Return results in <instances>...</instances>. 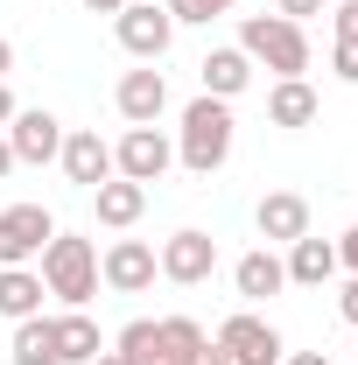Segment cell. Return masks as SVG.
I'll return each mask as SVG.
<instances>
[{"label":"cell","mask_w":358,"mask_h":365,"mask_svg":"<svg viewBox=\"0 0 358 365\" xmlns=\"http://www.w3.org/2000/svg\"><path fill=\"white\" fill-rule=\"evenodd\" d=\"M267 120L274 127H310L316 120V91L302 85V78H281V85L267 91Z\"/></svg>","instance_id":"cell-21"},{"label":"cell","mask_w":358,"mask_h":365,"mask_svg":"<svg viewBox=\"0 0 358 365\" xmlns=\"http://www.w3.org/2000/svg\"><path fill=\"white\" fill-rule=\"evenodd\" d=\"M98 351H106V337H98V323H91L85 309L56 317V359H63V365H91Z\"/></svg>","instance_id":"cell-19"},{"label":"cell","mask_w":358,"mask_h":365,"mask_svg":"<svg viewBox=\"0 0 358 365\" xmlns=\"http://www.w3.org/2000/svg\"><path fill=\"white\" fill-rule=\"evenodd\" d=\"M91 14H120V7H127V0H85Z\"/></svg>","instance_id":"cell-33"},{"label":"cell","mask_w":358,"mask_h":365,"mask_svg":"<svg viewBox=\"0 0 358 365\" xmlns=\"http://www.w3.org/2000/svg\"><path fill=\"white\" fill-rule=\"evenodd\" d=\"M190 365H232V359H225L218 344H204V351H190Z\"/></svg>","instance_id":"cell-30"},{"label":"cell","mask_w":358,"mask_h":365,"mask_svg":"<svg viewBox=\"0 0 358 365\" xmlns=\"http://www.w3.org/2000/svg\"><path fill=\"white\" fill-rule=\"evenodd\" d=\"M281 267H288V281H295V288H323V281L337 274V246H330V239H310V232H302V239L288 246V260H281Z\"/></svg>","instance_id":"cell-16"},{"label":"cell","mask_w":358,"mask_h":365,"mask_svg":"<svg viewBox=\"0 0 358 365\" xmlns=\"http://www.w3.org/2000/svg\"><path fill=\"white\" fill-rule=\"evenodd\" d=\"M183 169L190 176H218L225 162H232V98H190L183 106V140H176Z\"/></svg>","instance_id":"cell-1"},{"label":"cell","mask_w":358,"mask_h":365,"mask_svg":"<svg viewBox=\"0 0 358 365\" xmlns=\"http://www.w3.org/2000/svg\"><path fill=\"white\" fill-rule=\"evenodd\" d=\"M330 71H337L344 85H358V43H337V49H330Z\"/></svg>","instance_id":"cell-25"},{"label":"cell","mask_w":358,"mask_h":365,"mask_svg":"<svg viewBox=\"0 0 358 365\" xmlns=\"http://www.w3.org/2000/svg\"><path fill=\"white\" fill-rule=\"evenodd\" d=\"M63 176L78 182V190H98V182H113V148L91 134V127H78V134H63Z\"/></svg>","instance_id":"cell-11"},{"label":"cell","mask_w":358,"mask_h":365,"mask_svg":"<svg viewBox=\"0 0 358 365\" xmlns=\"http://www.w3.org/2000/svg\"><path fill=\"white\" fill-rule=\"evenodd\" d=\"M281 365H330V351H288Z\"/></svg>","instance_id":"cell-31"},{"label":"cell","mask_w":358,"mask_h":365,"mask_svg":"<svg viewBox=\"0 0 358 365\" xmlns=\"http://www.w3.org/2000/svg\"><path fill=\"white\" fill-rule=\"evenodd\" d=\"M204 344H211V337L190 317H162L155 323V359H190V351H204Z\"/></svg>","instance_id":"cell-22"},{"label":"cell","mask_w":358,"mask_h":365,"mask_svg":"<svg viewBox=\"0 0 358 365\" xmlns=\"http://www.w3.org/2000/svg\"><path fill=\"white\" fill-rule=\"evenodd\" d=\"M218 351L232 365H281L288 359V344H281V330L274 323H260V317H225V330H218Z\"/></svg>","instance_id":"cell-8"},{"label":"cell","mask_w":358,"mask_h":365,"mask_svg":"<svg viewBox=\"0 0 358 365\" xmlns=\"http://www.w3.org/2000/svg\"><path fill=\"white\" fill-rule=\"evenodd\" d=\"M155 260H162V274H169L176 288H204V281L218 274V239L197 232V225H183V232H169V246H162Z\"/></svg>","instance_id":"cell-6"},{"label":"cell","mask_w":358,"mask_h":365,"mask_svg":"<svg viewBox=\"0 0 358 365\" xmlns=\"http://www.w3.org/2000/svg\"><path fill=\"white\" fill-rule=\"evenodd\" d=\"M7 148H14V162H56L63 155V120L43 113V106H29V113L7 120Z\"/></svg>","instance_id":"cell-10"},{"label":"cell","mask_w":358,"mask_h":365,"mask_svg":"<svg viewBox=\"0 0 358 365\" xmlns=\"http://www.w3.org/2000/svg\"><path fill=\"white\" fill-rule=\"evenodd\" d=\"M169 7V21H218V14H232L239 0H162Z\"/></svg>","instance_id":"cell-24"},{"label":"cell","mask_w":358,"mask_h":365,"mask_svg":"<svg viewBox=\"0 0 358 365\" xmlns=\"http://www.w3.org/2000/svg\"><path fill=\"white\" fill-rule=\"evenodd\" d=\"M14 365H63L56 359V317H21L14 323Z\"/></svg>","instance_id":"cell-20"},{"label":"cell","mask_w":358,"mask_h":365,"mask_svg":"<svg viewBox=\"0 0 358 365\" xmlns=\"http://www.w3.org/2000/svg\"><path fill=\"white\" fill-rule=\"evenodd\" d=\"M113 351H120V359H134V365H155V323L134 317L120 337H113Z\"/></svg>","instance_id":"cell-23"},{"label":"cell","mask_w":358,"mask_h":365,"mask_svg":"<svg viewBox=\"0 0 358 365\" xmlns=\"http://www.w3.org/2000/svg\"><path fill=\"white\" fill-rule=\"evenodd\" d=\"M197 78H204L211 98H239V91L253 85V56H246V49H211V56L197 63Z\"/></svg>","instance_id":"cell-15"},{"label":"cell","mask_w":358,"mask_h":365,"mask_svg":"<svg viewBox=\"0 0 358 365\" xmlns=\"http://www.w3.org/2000/svg\"><path fill=\"white\" fill-rule=\"evenodd\" d=\"M239 49H246L253 63L281 71V78H302V71H310V36H302V21H288V14H246V21H239Z\"/></svg>","instance_id":"cell-3"},{"label":"cell","mask_w":358,"mask_h":365,"mask_svg":"<svg viewBox=\"0 0 358 365\" xmlns=\"http://www.w3.org/2000/svg\"><path fill=\"white\" fill-rule=\"evenodd\" d=\"M113 36H120V49H127V56L155 63L162 49L176 43V21H169V7H162V0H127V7L113 14Z\"/></svg>","instance_id":"cell-4"},{"label":"cell","mask_w":358,"mask_h":365,"mask_svg":"<svg viewBox=\"0 0 358 365\" xmlns=\"http://www.w3.org/2000/svg\"><path fill=\"white\" fill-rule=\"evenodd\" d=\"M43 274H29V267H0V317L7 323H21V317H43Z\"/></svg>","instance_id":"cell-18"},{"label":"cell","mask_w":358,"mask_h":365,"mask_svg":"<svg viewBox=\"0 0 358 365\" xmlns=\"http://www.w3.org/2000/svg\"><path fill=\"white\" fill-rule=\"evenodd\" d=\"M7 71H14V49H7V36H0V78H7Z\"/></svg>","instance_id":"cell-35"},{"label":"cell","mask_w":358,"mask_h":365,"mask_svg":"<svg viewBox=\"0 0 358 365\" xmlns=\"http://www.w3.org/2000/svg\"><path fill=\"white\" fill-rule=\"evenodd\" d=\"M337 267H352V274H358V225L337 239Z\"/></svg>","instance_id":"cell-29"},{"label":"cell","mask_w":358,"mask_h":365,"mask_svg":"<svg viewBox=\"0 0 358 365\" xmlns=\"http://www.w3.org/2000/svg\"><path fill=\"white\" fill-rule=\"evenodd\" d=\"M49 239H56V218H49L43 204H7V211H0V267L43 260Z\"/></svg>","instance_id":"cell-5"},{"label":"cell","mask_w":358,"mask_h":365,"mask_svg":"<svg viewBox=\"0 0 358 365\" xmlns=\"http://www.w3.org/2000/svg\"><path fill=\"white\" fill-rule=\"evenodd\" d=\"M43 288L63 295L71 309H85L91 295H98V246H91L85 232H56L43 246Z\"/></svg>","instance_id":"cell-2"},{"label":"cell","mask_w":358,"mask_h":365,"mask_svg":"<svg viewBox=\"0 0 358 365\" xmlns=\"http://www.w3.org/2000/svg\"><path fill=\"white\" fill-rule=\"evenodd\" d=\"M91 365H134V359H120V351H98V359H91Z\"/></svg>","instance_id":"cell-36"},{"label":"cell","mask_w":358,"mask_h":365,"mask_svg":"<svg viewBox=\"0 0 358 365\" xmlns=\"http://www.w3.org/2000/svg\"><path fill=\"white\" fill-rule=\"evenodd\" d=\"M14 113H21V106H14V91H7V78H0V127H7Z\"/></svg>","instance_id":"cell-32"},{"label":"cell","mask_w":358,"mask_h":365,"mask_svg":"<svg viewBox=\"0 0 358 365\" xmlns=\"http://www.w3.org/2000/svg\"><path fill=\"white\" fill-rule=\"evenodd\" d=\"M169 162H176V148H169L162 127H127L120 148H113V176H127V182H162Z\"/></svg>","instance_id":"cell-7"},{"label":"cell","mask_w":358,"mask_h":365,"mask_svg":"<svg viewBox=\"0 0 358 365\" xmlns=\"http://www.w3.org/2000/svg\"><path fill=\"white\" fill-rule=\"evenodd\" d=\"M7 169H14V148H7V134H0V176H7Z\"/></svg>","instance_id":"cell-34"},{"label":"cell","mask_w":358,"mask_h":365,"mask_svg":"<svg viewBox=\"0 0 358 365\" xmlns=\"http://www.w3.org/2000/svg\"><path fill=\"white\" fill-rule=\"evenodd\" d=\"M155 274H162V260H155V246H148V239H113V246H106V260H98V281H106L113 295H140Z\"/></svg>","instance_id":"cell-9"},{"label":"cell","mask_w":358,"mask_h":365,"mask_svg":"<svg viewBox=\"0 0 358 365\" xmlns=\"http://www.w3.org/2000/svg\"><path fill=\"white\" fill-rule=\"evenodd\" d=\"M91 204H98V225H113V232H127L148 211V182H127V176H113V182H98L91 190Z\"/></svg>","instance_id":"cell-14"},{"label":"cell","mask_w":358,"mask_h":365,"mask_svg":"<svg viewBox=\"0 0 358 365\" xmlns=\"http://www.w3.org/2000/svg\"><path fill=\"white\" fill-rule=\"evenodd\" d=\"M155 365H190V359H155Z\"/></svg>","instance_id":"cell-37"},{"label":"cell","mask_w":358,"mask_h":365,"mask_svg":"<svg viewBox=\"0 0 358 365\" xmlns=\"http://www.w3.org/2000/svg\"><path fill=\"white\" fill-rule=\"evenodd\" d=\"M113 98H120V113H127L134 127H155V120H162V106H169V78H162L155 63H148V71H127Z\"/></svg>","instance_id":"cell-13"},{"label":"cell","mask_w":358,"mask_h":365,"mask_svg":"<svg viewBox=\"0 0 358 365\" xmlns=\"http://www.w3.org/2000/svg\"><path fill=\"white\" fill-rule=\"evenodd\" d=\"M232 281H239V295H246V302H267V295H281V288H288V267L274 260L267 246H253V253L232 267Z\"/></svg>","instance_id":"cell-17"},{"label":"cell","mask_w":358,"mask_h":365,"mask_svg":"<svg viewBox=\"0 0 358 365\" xmlns=\"http://www.w3.org/2000/svg\"><path fill=\"white\" fill-rule=\"evenodd\" d=\"M274 14H288V21H310V14H323V0H281Z\"/></svg>","instance_id":"cell-28"},{"label":"cell","mask_w":358,"mask_h":365,"mask_svg":"<svg viewBox=\"0 0 358 365\" xmlns=\"http://www.w3.org/2000/svg\"><path fill=\"white\" fill-rule=\"evenodd\" d=\"M337 317H344V323H352V330H358V274H352V281H344V295H337Z\"/></svg>","instance_id":"cell-27"},{"label":"cell","mask_w":358,"mask_h":365,"mask_svg":"<svg viewBox=\"0 0 358 365\" xmlns=\"http://www.w3.org/2000/svg\"><path fill=\"white\" fill-rule=\"evenodd\" d=\"M337 43H358V0H337Z\"/></svg>","instance_id":"cell-26"},{"label":"cell","mask_w":358,"mask_h":365,"mask_svg":"<svg viewBox=\"0 0 358 365\" xmlns=\"http://www.w3.org/2000/svg\"><path fill=\"white\" fill-rule=\"evenodd\" d=\"M253 225H260L267 246H295V239L310 232V204H302L295 190H267V197H260V211H253Z\"/></svg>","instance_id":"cell-12"}]
</instances>
